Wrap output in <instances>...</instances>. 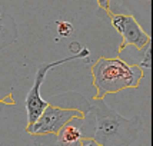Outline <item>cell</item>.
I'll use <instances>...</instances> for the list:
<instances>
[{"instance_id": "1", "label": "cell", "mask_w": 153, "mask_h": 146, "mask_svg": "<svg viewBox=\"0 0 153 146\" xmlns=\"http://www.w3.org/2000/svg\"><path fill=\"white\" fill-rule=\"evenodd\" d=\"M89 110L94 115L96 130L92 139L100 146H129L142 130V118H125L107 105L103 99H93Z\"/></svg>"}, {"instance_id": "2", "label": "cell", "mask_w": 153, "mask_h": 146, "mask_svg": "<svg viewBox=\"0 0 153 146\" xmlns=\"http://www.w3.org/2000/svg\"><path fill=\"white\" fill-rule=\"evenodd\" d=\"M145 77V70L137 65H129L120 57H100L92 66V79L96 89L93 99H103L109 93L134 89Z\"/></svg>"}, {"instance_id": "3", "label": "cell", "mask_w": 153, "mask_h": 146, "mask_svg": "<svg viewBox=\"0 0 153 146\" xmlns=\"http://www.w3.org/2000/svg\"><path fill=\"white\" fill-rule=\"evenodd\" d=\"M89 49L87 47H82L80 52L77 53L72 54L69 57H65V59H60V60H56V62H50V63H42L37 70H36V74H34V82H33V86L32 89L29 90L26 96V100H25V105H26V112H27V126H32L34 122L37 120L42 112L46 109V106L49 105V102L45 100L42 96H40V87L43 85L45 82V77L46 74L49 73L50 69L53 67L59 66V65H63V63H67L70 60H76V59H85V57H89Z\"/></svg>"}, {"instance_id": "4", "label": "cell", "mask_w": 153, "mask_h": 146, "mask_svg": "<svg viewBox=\"0 0 153 146\" xmlns=\"http://www.w3.org/2000/svg\"><path fill=\"white\" fill-rule=\"evenodd\" d=\"M85 118L86 113L76 107L66 109L49 103L33 125L26 127V132L30 135H57L60 129L69 122L83 120Z\"/></svg>"}, {"instance_id": "5", "label": "cell", "mask_w": 153, "mask_h": 146, "mask_svg": "<svg viewBox=\"0 0 153 146\" xmlns=\"http://www.w3.org/2000/svg\"><path fill=\"white\" fill-rule=\"evenodd\" d=\"M110 17V23L112 26L117 30V33L122 36V45L119 47V53L126 46H133L136 47L139 52H142L146 46L152 43L150 36L139 26V23L129 14H122V13H107Z\"/></svg>"}, {"instance_id": "6", "label": "cell", "mask_w": 153, "mask_h": 146, "mask_svg": "<svg viewBox=\"0 0 153 146\" xmlns=\"http://www.w3.org/2000/svg\"><path fill=\"white\" fill-rule=\"evenodd\" d=\"M122 6L129 12L139 26L150 36L152 32V0H120Z\"/></svg>"}, {"instance_id": "7", "label": "cell", "mask_w": 153, "mask_h": 146, "mask_svg": "<svg viewBox=\"0 0 153 146\" xmlns=\"http://www.w3.org/2000/svg\"><path fill=\"white\" fill-rule=\"evenodd\" d=\"M17 40V26L12 16L0 14V50L13 45Z\"/></svg>"}, {"instance_id": "8", "label": "cell", "mask_w": 153, "mask_h": 146, "mask_svg": "<svg viewBox=\"0 0 153 146\" xmlns=\"http://www.w3.org/2000/svg\"><path fill=\"white\" fill-rule=\"evenodd\" d=\"M86 136H83V133L80 132L79 127L73 125H65L57 133V143L60 146H80L82 140Z\"/></svg>"}, {"instance_id": "9", "label": "cell", "mask_w": 153, "mask_h": 146, "mask_svg": "<svg viewBox=\"0 0 153 146\" xmlns=\"http://www.w3.org/2000/svg\"><path fill=\"white\" fill-rule=\"evenodd\" d=\"M140 53L143 54V57L140 60V65H137V66H140L143 70L145 69H150L152 67V43L145 47Z\"/></svg>"}, {"instance_id": "10", "label": "cell", "mask_w": 153, "mask_h": 146, "mask_svg": "<svg viewBox=\"0 0 153 146\" xmlns=\"http://www.w3.org/2000/svg\"><path fill=\"white\" fill-rule=\"evenodd\" d=\"M73 25L69 23V22H57V33L62 37H67L73 33Z\"/></svg>"}, {"instance_id": "11", "label": "cell", "mask_w": 153, "mask_h": 146, "mask_svg": "<svg viewBox=\"0 0 153 146\" xmlns=\"http://www.w3.org/2000/svg\"><path fill=\"white\" fill-rule=\"evenodd\" d=\"M99 7L103 9L106 13H110V4H112V0H97Z\"/></svg>"}, {"instance_id": "12", "label": "cell", "mask_w": 153, "mask_h": 146, "mask_svg": "<svg viewBox=\"0 0 153 146\" xmlns=\"http://www.w3.org/2000/svg\"><path fill=\"white\" fill-rule=\"evenodd\" d=\"M0 103H3V105H16V102H14L13 98H12V93H7L6 98L0 99Z\"/></svg>"}, {"instance_id": "13", "label": "cell", "mask_w": 153, "mask_h": 146, "mask_svg": "<svg viewBox=\"0 0 153 146\" xmlns=\"http://www.w3.org/2000/svg\"><path fill=\"white\" fill-rule=\"evenodd\" d=\"M80 146H100L97 142H94L92 138H85V139L82 140V145Z\"/></svg>"}]
</instances>
